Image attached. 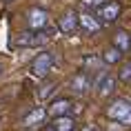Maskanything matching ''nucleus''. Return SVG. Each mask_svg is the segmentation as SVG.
Instances as JSON below:
<instances>
[{
	"label": "nucleus",
	"instance_id": "obj_14",
	"mask_svg": "<svg viewBox=\"0 0 131 131\" xmlns=\"http://www.w3.org/2000/svg\"><path fill=\"white\" fill-rule=\"evenodd\" d=\"M102 60L107 62V64H116V62L122 60V51L116 47H109V49H104V53H102Z\"/></svg>",
	"mask_w": 131,
	"mask_h": 131
},
{
	"label": "nucleus",
	"instance_id": "obj_13",
	"mask_svg": "<svg viewBox=\"0 0 131 131\" xmlns=\"http://www.w3.org/2000/svg\"><path fill=\"white\" fill-rule=\"evenodd\" d=\"M53 131H73L76 122H73V118L71 116H60V118H53Z\"/></svg>",
	"mask_w": 131,
	"mask_h": 131
},
{
	"label": "nucleus",
	"instance_id": "obj_18",
	"mask_svg": "<svg viewBox=\"0 0 131 131\" xmlns=\"http://www.w3.org/2000/svg\"><path fill=\"white\" fill-rule=\"evenodd\" d=\"M80 131H98L96 127H84V129H80Z\"/></svg>",
	"mask_w": 131,
	"mask_h": 131
},
{
	"label": "nucleus",
	"instance_id": "obj_9",
	"mask_svg": "<svg viewBox=\"0 0 131 131\" xmlns=\"http://www.w3.org/2000/svg\"><path fill=\"white\" fill-rule=\"evenodd\" d=\"M71 107H73V102H71L69 98H58V100H53L51 102V107H49V116L51 118H60V116H69Z\"/></svg>",
	"mask_w": 131,
	"mask_h": 131
},
{
	"label": "nucleus",
	"instance_id": "obj_8",
	"mask_svg": "<svg viewBox=\"0 0 131 131\" xmlns=\"http://www.w3.org/2000/svg\"><path fill=\"white\" fill-rule=\"evenodd\" d=\"M96 91L100 96H111L116 91V78L111 73H100L98 80H96Z\"/></svg>",
	"mask_w": 131,
	"mask_h": 131
},
{
	"label": "nucleus",
	"instance_id": "obj_21",
	"mask_svg": "<svg viewBox=\"0 0 131 131\" xmlns=\"http://www.w3.org/2000/svg\"><path fill=\"white\" fill-rule=\"evenodd\" d=\"M5 2H11V0H5Z\"/></svg>",
	"mask_w": 131,
	"mask_h": 131
},
{
	"label": "nucleus",
	"instance_id": "obj_10",
	"mask_svg": "<svg viewBox=\"0 0 131 131\" xmlns=\"http://www.w3.org/2000/svg\"><path fill=\"white\" fill-rule=\"evenodd\" d=\"M78 27H82L84 34H98L102 29V22L91 14H82V16H78Z\"/></svg>",
	"mask_w": 131,
	"mask_h": 131
},
{
	"label": "nucleus",
	"instance_id": "obj_2",
	"mask_svg": "<svg viewBox=\"0 0 131 131\" xmlns=\"http://www.w3.org/2000/svg\"><path fill=\"white\" fill-rule=\"evenodd\" d=\"M49 42V31H27V34H18L14 38V47L27 49V47H42Z\"/></svg>",
	"mask_w": 131,
	"mask_h": 131
},
{
	"label": "nucleus",
	"instance_id": "obj_15",
	"mask_svg": "<svg viewBox=\"0 0 131 131\" xmlns=\"http://www.w3.org/2000/svg\"><path fill=\"white\" fill-rule=\"evenodd\" d=\"M58 89V84L56 82H47V84H42L40 87V91H38V98L40 100H47V98H51V93Z\"/></svg>",
	"mask_w": 131,
	"mask_h": 131
},
{
	"label": "nucleus",
	"instance_id": "obj_3",
	"mask_svg": "<svg viewBox=\"0 0 131 131\" xmlns=\"http://www.w3.org/2000/svg\"><path fill=\"white\" fill-rule=\"evenodd\" d=\"M51 69H53V53L51 51H40L31 60V67H29L31 76H36V78H47V73Z\"/></svg>",
	"mask_w": 131,
	"mask_h": 131
},
{
	"label": "nucleus",
	"instance_id": "obj_11",
	"mask_svg": "<svg viewBox=\"0 0 131 131\" xmlns=\"http://www.w3.org/2000/svg\"><path fill=\"white\" fill-rule=\"evenodd\" d=\"M45 118H47V111L42 109V107H36V109H31L27 113V116L20 120V127H36V124H42L45 122Z\"/></svg>",
	"mask_w": 131,
	"mask_h": 131
},
{
	"label": "nucleus",
	"instance_id": "obj_16",
	"mask_svg": "<svg viewBox=\"0 0 131 131\" xmlns=\"http://www.w3.org/2000/svg\"><path fill=\"white\" fill-rule=\"evenodd\" d=\"M118 78H120L122 82L131 84V60L127 62V64H122V67H120V71H118Z\"/></svg>",
	"mask_w": 131,
	"mask_h": 131
},
{
	"label": "nucleus",
	"instance_id": "obj_17",
	"mask_svg": "<svg viewBox=\"0 0 131 131\" xmlns=\"http://www.w3.org/2000/svg\"><path fill=\"white\" fill-rule=\"evenodd\" d=\"M104 2H109V0H82V5L89 9H98V7H102Z\"/></svg>",
	"mask_w": 131,
	"mask_h": 131
},
{
	"label": "nucleus",
	"instance_id": "obj_6",
	"mask_svg": "<svg viewBox=\"0 0 131 131\" xmlns=\"http://www.w3.org/2000/svg\"><path fill=\"white\" fill-rule=\"evenodd\" d=\"M58 27H60L62 34H73V31L78 29V14L73 11V9H67V11L60 16Z\"/></svg>",
	"mask_w": 131,
	"mask_h": 131
},
{
	"label": "nucleus",
	"instance_id": "obj_5",
	"mask_svg": "<svg viewBox=\"0 0 131 131\" xmlns=\"http://www.w3.org/2000/svg\"><path fill=\"white\" fill-rule=\"evenodd\" d=\"M118 16H120V5L118 2H104L102 7H98V20L102 22V25H109V22H116Z\"/></svg>",
	"mask_w": 131,
	"mask_h": 131
},
{
	"label": "nucleus",
	"instance_id": "obj_1",
	"mask_svg": "<svg viewBox=\"0 0 131 131\" xmlns=\"http://www.w3.org/2000/svg\"><path fill=\"white\" fill-rule=\"evenodd\" d=\"M107 116H109V120H116V122L124 124V127H131V100L116 98L107 107Z\"/></svg>",
	"mask_w": 131,
	"mask_h": 131
},
{
	"label": "nucleus",
	"instance_id": "obj_20",
	"mask_svg": "<svg viewBox=\"0 0 131 131\" xmlns=\"http://www.w3.org/2000/svg\"><path fill=\"white\" fill-rule=\"evenodd\" d=\"M0 76H2V62H0Z\"/></svg>",
	"mask_w": 131,
	"mask_h": 131
},
{
	"label": "nucleus",
	"instance_id": "obj_7",
	"mask_svg": "<svg viewBox=\"0 0 131 131\" xmlns=\"http://www.w3.org/2000/svg\"><path fill=\"white\" fill-rule=\"evenodd\" d=\"M89 89H91V78H89L87 71H80V73H76V76L71 78V91H73V93L84 96Z\"/></svg>",
	"mask_w": 131,
	"mask_h": 131
},
{
	"label": "nucleus",
	"instance_id": "obj_4",
	"mask_svg": "<svg viewBox=\"0 0 131 131\" xmlns=\"http://www.w3.org/2000/svg\"><path fill=\"white\" fill-rule=\"evenodd\" d=\"M27 25L31 31H42L49 25V14L40 7H31L27 11Z\"/></svg>",
	"mask_w": 131,
	"mask_h": 131
},
{
	"label": "nucleus",
	"instance_id": "obj_19",
	"mask_svg": "<svg viewBox=\"0 0 131 131\" xmlns=\"http://www.w3.org/2000/svg\"><path fill=\"white\" fill-rule=\"evenodd\" d=\"M40 131H53V127H45V129H40Z\"/></svg>",
	"mask_w": 131,
	"mask_h": 131
},
{
	"label": "nucleus",
	"instance_id": "obj_12",
	"mask_svg": "<svg viewBox=\"0 0 131 131\" xmlns=\"http://www.w3.org/2000/svg\"><path fill=\"white\" fill-rule=\"evenodd\" d=\"M113 47L120 49L122 53H127V51L131 49V36H129V31H124V29L116 31V36H113Z\"/></svg>",
	"mask_w": 131,
	"mask_h": 131
}]
</instances>
